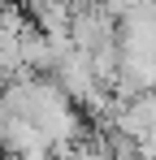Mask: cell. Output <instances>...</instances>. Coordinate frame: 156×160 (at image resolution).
I'll return each mask as SVG.
<instances>
[{
	"label": "cell",
	"instance_id": "cell-1",
	"mask_svg": "<svg viewBox=\"0 0 156 160\" xmlns=\"http://www.w3.org/2000/svg\"><path fill=\"white\" fill-rule=\"evenodd\" d=\"M70 39H74L78 52H100L108 43H117V18L113 13H104L100 4H87V9H78L74 22H70Z\"/></svg>",
	"mask_w": 156,
	"mask_h": 160
},
{
	"label": "cell",
	"instance_id": "cell-2",
	"mask_svg": "<svg viewBox=\"0 0 156 160\" xmlns=\"http://www.w3.org/2000/svg\"><path fill=\"white\" fill-rule=\"evenodd\" d=\"M108 126H113V130H122L126 138H134V143H143V138L156 130V91L134 95V100H122Z\"/></svg>",
	"mask_w": 156,
	"mask_h": 160
},
{
	"label": "cell",
	"instance_id": "cell-3",
	"mask_svg": "<svg viewBox=\"0 0 156 160\" xmlns=\"http://www.w3.org/2000/svg\"><path fill=\"white\" fill-rule=\"evenodd\" d=\"M22 65H26V74H52V65H56L52 39L35 26V22L22 26Z\"/></svg>",
	"mask_w": 156,
	"mask_h": 160
},
{
	"label": "cell",
	"instance_id": "cell-4",
	"mask_svg": "<svg viewBox=\"0 0 156 160\" xmlns=\"http://www.w3.org/2000/svg\"><path fill=\"white\" fill-rule=\"evenodd\" d=\"M139 160H156V130L148 134L143 143H139Z\"/></svg>",
	"mask_w": 156,
	"mask_h": 160
},
{
	"label": "cell",
	"instance_id": "cell-5",
	"mask_svg": "<svg viewBox=\"0 0 156 160\" xmlns=\"http://www.w3.org/2000/svg\"><path fill=\"white\" fill-rule=\"evenodd\" d=\"M26 9H30V13H35V9H39V4H48V0H22Z\"/></svg>",
	"mask_w": 156,
	"mask_h": 160
}]
</instances>
